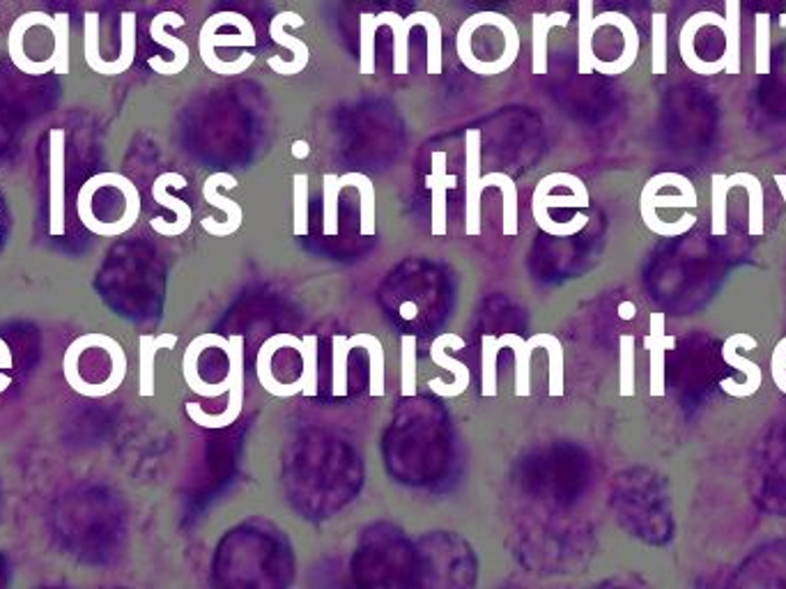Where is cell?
<instances>
[{
  "label": "cell",
  "instance_id": "cell-11",
  "mask_svg": "<svg viewBox=\"0 0 786 589\" xmlns=\"http://www.w3.org/2000/svg\"><path fill=\"white\" fill-rule=\"evenodd\" d=\"M184 24H186V22H184V18H182L178 12H162V14H157L155 18H152V24H150V35H152V40H155L157 44H162V47H166V49H170V51H172V61H170V63L162 61L159 55H152V59L147 61V65H150L152 69H155V74H162V76H176V74H182V72L186 69L189 59H191V51H189V47H186L182 40H178V37H170V35L166 33V26L182 28Z\"/></svg>",
  "mask_w": 786,
  "mask_h": 589
},
{
  "label": "cell",
  "instance_id": "cell-32",
  "mask_svg": "<svg viewBox=\"0 0 786 589\" xmlns=\"http://www.w3.org/2000/svg\"><path fill=\"white\" fill-rule=\"evenodd\" d=\"M481 346V394L492 398L497 396V357H500V350L506 348V344L504 336L486 334Z\"/></svg>",
  "mask_w": 786,
  "mask_h": 589
},
{
  "label": "cell",
  "instance_id": "cell-28",
  "mask_svg": "<svg viewBox=\"0 0 786 589\" xmlns=\"http://www.w3.org/2000/svg\"><path fill=\"white\" fill-rule=\"evenodd\" d=\"M726 74H740V0H724Z\"/></svg>",
  "mask_w": 786,
  "mask_h": 589
},
{
  "label": "cell",
  "instance_id": "cell-27",
  "mask_svg": "<svg viewBox=\"0 0 786 589\" xmlns=\"http://www.w3.org/2000/svg\"><path fill=\"white\" fill-rule=\"evenodd\" d=\"M730 182L734 187H743L747 192V201H750V217H747V233L761 238L763 235V184L755 174H734L730 176Z\"/></svg>",
  "mask_w": 786,
  "mask_h": 589
},
{
  "label": "cell",
  "instance_id": "cell-36",
  "mask_svg": "<svg viewBox=\"0 0 786 589\" xmlns=\"http://www.w3.org/2000/svg\"><path fill=\"white\" fill-rule=\"evenodd\" d=\"M53 61L55 74H67L69 72V14L67 12H57L53 16Z\"/></svg>",
  "mask_w": 786,
  "mask_h": 589
},
{
  "label": "cell",
  "instance_id": "cell-1",
  "mask_svg": "<svg viewBox=\"0 0 786 589\" xmlns=\"http://www.w3.org/2000/svg\"><path fill=\"white\" fill-rule=\"evenodd\" d=\"M141 207L139 187L113 170L92 176L76 196L79 221L100 238H120L131 231L141 217Z\"/></svg>",
  "mask_w": 786,
  "mask_h": 589
},
{
  "label": "cell",
  "instance_id": "cell-23",
  "mask_svg": "<svg viewBox=\"0 0 786 589\" xmlns=\"http://www.w3.org/2000/svg\"><path fill=\"white\" fill-rule=\"evenodd\" d=\"M377 26H389L394 30V74H408V37L416 26L414 14L400 16L396 12L375 14Z\"/></svg>",
  "mask_w": 786,
  "mask_h": 589
},
{
  "label": "cell",
  "instance_id": "cell-29",
  "mask_svg": "<svg viewBox=\"0 0 786 589\" xmlns=\"http://www.w3.org/2000/svg\"><path fill=\"white\" fill-rule=\"evenodd\" d=\"M318 344L320 338L318 334H306L301 336V346L297 348L299 357H301V375L299 383L304 387V396H318V387H320V377H318Z\"/></svg>",
  "mask_w": 786,
  "mask_h": 589
},
{
  "label": "cell",
  "instance_id": "cell-22",
  "mask_svg": "<svg viewBox=\"0 0 786 589\" xmlns=\"http://www.w3.org/2000/svg\"><path fill=\"white\" fill-rule=\"evenodd\" d=\"M350 344L355 348H363L369 353V367H371V396L375 398H382L385 396V364H387V357H385V346H382V341L371 334V332H357L355 336H350Z\"/></svg>",
  "mask_w": 786,
  "mask_h": 589
},
{
  "label": "cell",
  "instance_id": "cell-42",
  "mask_svg": "<svg viewBox=\"0 0 786 589\" xmlns=\"http://www.w3.org/2000/svg\"><path fill=\"white\" fill-rule=\"evenodd\" d=\"M543 348L547 350V359H550V396L557 398L564 396V346L562 341L545 332V341Z\"/></svg>",
  "mask_w": 786,
  "mask_h": 589
},
{
  "label": "cell",
  "instance_id": "cell-20",
  "mask_svg": "<svg viewBox=\"0 0 786 589\" xmlns=\"http://www.w3.org/2000/svg\"><path fill=\"white\" fill-rule=\"evenodd\" d=\"M545 332L533 334L531 338H523L515 332L504 334L506 348L515 355V396L527 398L531 394V353L533 348H543Z\"/></svg>",
  "mask_w": 786,
  "mask_h": 589
},
{
  "label": "cell",
  "instance_id": "cell-16",
  "mask_svg": "<svg viewBox=\"0 0 786 589\" xmlns=\"http://www.w3.org/2000/svg\"><path fill=\"white\" fill-rule=\"evenodd\" d=\"M430 176L426 178V187L430 192V231L435 238L447 235V221H449V210H447V194L449 189H453L458 184V178L447 174V152L437 150L430 155Z\"/></svg>",
  "mask_w": 786,
  "mask_h": 589
},
{
  "label": "cell",
  "instance_id": "cell-37",
  "mask_svg": "<svg viewBox=\"0 0 786 589\" xmlns=\"http://www.w3.org/2000/svg\"><path fill=\"white\" fill-rule=\"evenodd\" d=\"M650 72L667 74V14L656 12L650 18Z\"/></svg>",
  "mask_w": 786,
  "mask_h": 589
},
{
  "label": "cell",
  "instance_id": "cell-12",
  "mask_svg": "<svg viewBox=\"0 0 786 589\" xmlns=\"http://www.w3.org/2000/svg\"><path fill=\"white\" fill-rule=\"evenodd\" d=\"M603 26H617L621 30L623 49H621L619 59L611 61V63H605L601 59L593 61V72L605 74V76H619V74L628 72L632 65H635V61H637V53H640V33H637V26L632 24V18H628L621 12H603V14L593 16V30H598Z\"/></svg>",
  "mask_w": 786,
  "mask_h": 589
},
{
  "label": "cell",
  "instance_id": "cell-6",
  "mask_svg": "<svg viewBox=\"0 0 786 589\" xmlns=\"http://www.w3.org/2000/svg\"><path fill=\"white\" fill-rule=\"evenodd\" d=\"M65 129L49 131V233L65 235Z\"/></svg>",
  "mask_w": 786,
  "mask_h": 589
},
{
  "label": "cell",
  "instance_id": "cell-34",
  "mask_svg": "<svg viewBox=\"0 0 786 589\" xmlns=\"http://www.w3.org/2000/svg\"><path fill=\"white\" fill-rule=\"evenodd\" d=\"M635 344L632 334L619 338V394L623 398L635 396Z\"/></svg>",
  "mask_w": 786,
  "mask_h": 589
},
{
  "label": "cell",
  "instance_id": "cell-33",
  "mask_svg": "<svg viewBox=\"0 0 786 589\" xmlns=\"http://www.w3.org/2000/svg\"><path fill=\"white\" fill-rule=\"evenodd\" d=\"M343 187L338 184V176L327 174L322 178V231L324 235H338V199Z\"/></svg>",
  "mask_w": 786,
  "mask_h": 589
},
{
  "label": "cell",
  "instance_id": "cell-17",
  "mask_svg": "<svg viewBox=\"0 0 786 589\" xmlns=\"http://www.w3.org/2000/svg\"><path fill=\"white\" fill-rule=\"evenodd\" d=\"M299 346H301V338H297L295 334H287V332L270 336L260 346L258 359H256V373H258V383H260V387H265V392H270L272 396H279V398H291V396H297L304 392L299 380L293 385H285V383H279L272 373V359H274L276 350H281V348L297 350Z\"/></svg>",
  "mask_w": 786,
  "mask_h": 589
},
{
  "label": "cell",
  "instance_id": "cell-38",
  "mask_svg": "<svg viewBox=\"0 0 786 589\" xmlns=\"http://www.w3.org/2000/svg\"><path fill=\"white\" fill-rule=\"evenodd\" d=\"M293 221L295 235H309V176L297 174L293 178Z\"/></svg>",
  "mask_w": 786,
  "mask_h": 589
},
{
  "label": "cell",
  "instance_id": "cell-48",
  "mask_svg": "<svg viewBox=\"0 0 786 589\" xmlns=\"http://www.w3.org/2000/svg\"><path fill=\"white\" fill-rule=\"evenodd\" d=\"M784 3H786V0H784ZM779 26L784 28V33H786V14L779 18ZM784 42H786V37H784Z\"/></svg>",
  "mask_w": 786,
  "mask_h": 589
},
{
  "label": "cell",
  "instance_id": "cell-3",
  "mask_svg": "<svg viewBox=\"0 0 786 589\" xmlns=\"http://www.w3.org/2000/svg\"><path fill=\"white\" fill-rule=\"evenodd\" d=\"M256 28L252 18H246L240 12H219L207 18L198 35V51L205 67L212 74L221 76H237L254 65L256 55L244 51L240 59L223 63L217 49L219 47H256Z\"/></svg>",
  "mask_w": 786,
  "mask_h": 589
},
{
  "label": "cell",
  "instance_id": "cell-4",
  "mask_svg": "<svg viewBox=\"0 0 786 589\" xmlns=\"http://www.w3.org/2000/svg\"><path fill=\"white\" fill-rule=\"evenodd\" d=\"M697 205V189L685 176L658 174L642 189L640 215L648 226L662 210H693Z\"/></svg>",
  "mask_w": 786,
  "mask_h": 589
},
{
  "label": "cell",
  "instance_id": "cell-19",
  "mask_svg": "<svg viewBox=\"0 0 786 589\" xmlns=\"http://www.w3.org/2000/svg\"><path fill=\"white\" fill-rule=\"evenodd\" d=\"M178 346V334H141L139 336V394L143 398L155 396V357L159 350Z\"/></svg>",
  "mask_w": 786,
  "mask_h": 589
},
{
  "label": "cell",
  "instance_id": "cell-30",
  "mask_svg": "<svg viewBox=\"0 0 786 589\" xmlns=\"http://www.w3.org/2000/svg\"><path fill=\"white\" fill-rule=\"evenodd\" d=\"M732 189L734 184L730 182V176L716 174L711 178V233L716 238L730 233V228H726V201H730Z\"/></svg>",
  "mask_w": 786,
  "mask_h": 589
},
{
  "label": "cell",
  "instance_id": "cell-44",
  "mask_svg": "<svg viewBox=\"0 0 786 589\" xmlns=\"http://www.w3.org/2000/svg\"><path fill=\"white\" fill-rule=\"evenodd\" d=\"M771 375L775 387L786 396V336L779 341L771 355Z\"/></svg>",
  "mask_w": 786,
  "mask_h": 589
},
{
  "label": "cell",
  "instance_id": "cell-18",
  "mask_svg": "<svg viewBox=\"0 0 786 589\" xmlns=\"http://www.w3.org/2000/svg\"><path fill=\"white\" fill-rule=\"evenodd\" d=\"M458 338H460L458 334L447 332V334H439V336L433 341V346H430V359H433V364L442 367V369H449V371L453 373V377H455L451 385H449V383H444L442 377H430V380H428V387H430V392H435L437 396L455 398V396H460V394H465V392H467V387H469V380H472L469 369H467L463 362H458V359L449 357V353H447V348L453 344V341H458Z\"/></svg>",
  "mask_w": 786,
  "mask_h": 589
},
{
  "label": "cell",
  "instance_id": "cell-9",
  "mask_svg": "<svg viewBox=\"0 0 786 589\" xmlns=\"http://www.w3.org/2000/svg\"><path fill=\"white\" fill-rule=\"evenodd\" d=\"M237 184H240V182H237V178H235V176H230V174H215V176H209V178L203 182V199H205L209 205H215V207H219V210H223V213H226V221H217V219H212V217H205V219L201 221V226H203V231H205V233L215 235V238H226V235H233V233H237V231H240L242 219H244L242 205H240L237 201H233V199H226V196H221V194H219V189H221V187L235 189Z\"/></svg>",
  "mask_w": 786,
  "mask_h": 589
},
{
  "label": "cell",
  "instance_id": "cell-13",
  "mask_svg": "<svg viewBox=\"0 0 786 589\" xmlns=\"http://www.w3.org/2000/svg\"><path fill=\"white\" fill-rule=\"evenodd\" d=\"M665 313L656 311L648 316V334L644 336V348L648 350V394L654 398L665 396V355L677 348V336L665 332Z\"/></svg>",
  "mask_w": 786,
  "mask_h": 589
},
{
  "label": "cell",
  "instance_id": "cell-10",
  "mask_svg": "<svg viewBox=\"0 0 786 589\" xmlns=\"http://www.w3.org/2000/svg\"><path fill=\"white\" fill-rule=\"evenodd\" d=\"M552 187H554V174L545 176L539 184H536L533 196H531L533 221L547 235H550V226H552V219H550L552 207H562V210H568V207H589V189L580 178H575L570 182V187L566 189V194H562V196H554Z\"/></svg>",
  "mask_w": 786,
  "mask_h": 589
},
{
  "label": "cell",
  "instance_id": "cell-26",
  "mask_svg": "<svg viewBox=\"0 0 786 589\" xmlns=\"http://www.w3.org/2000/svg\"><path fill=\"white\" fill-rule=\"evenodd\" d=\"M137 59V14L123 12L120 16V55L102 67V76L125 74Z\"/></svg>",
  "mask_w": 786,
  "mask_h": 589
},
{
  "label": "cell",
  "instance_id": "cell-24",
  "mask_svg": "<svg viewBox=\"0 0 786 589\" xmlns=\"http://www.w3.org/2000/svg\"><path fill=\"white\" fill-rule=\"evenodd\" d=\"M593 0H578V69L580 74L593 72V61L598 59L593 51Z\"/></svg>",
  "mask_w": 786,
  "mask_h": 589
},
{
  "label": "cell",
  "instance_id": "cell-47",
  "mask_svg": "<svg viewBox=\"0 0 786 589\" xmlns=\"http://www.w3.org/2000/svg\"><path fill=\"white\" fill-rule=\"evenodd\" d=\"M775 184H777V189H779V194H782V199H784V203H786V176L777 174V176H775Z\"/></svg>",
  "mask_w": 786,
  "mask_h": 589
},
{
  "label": "cell",
  "instance_id": "cell-45",
  "mask_svg": "<svg viewBox=\"0 0 786 589\" xmlns=\"http://www.w3.org/2000/svg\"><path fill=\"white\" fill-rule=\"evenodd\" d=\"M309 152H311V148H309V143H306V141H297V143L293 145V157H295V159L309 157Z\"/></svg>",
  "mask_w": 786,
  "mask_h": 589
},
{
  "label": "cell",
  "instance_id": "cell-21",
  "mask_svg": "<svg viewBox=\"0 0 786 589\" xmlns=\"http://www.w3.org/2000/svg\"><path fill=\"white\" fill-rule=\"evenodd\" d=\"M570 14L568 12H554V14H541L536 12L531 16V69L533 74H547V35L552 28L568 26Z\"/></svg>",
  "mask_w": 786,
  "mask_h": 589
},
{
  "label": "cell",
  "instance_id": "cell-14",
  "mask_svg": "<svg viewBox=\"0 0 786 589\" xmlns=\"http://www.w3.org/2000/svg\"><path fill=\"white\" fill-rule=\"evenodd\" d=\"M33 26H47L51 30L53 26V16H49L47 12H28L24 16H18L16 22L10 28V37H8V49H10V59L16 65V69H22L24 74L30 76H44L49 72H53L55 61L53 55L47 61H30V55L24 49V35L33 28Z\"/></svg>",
  "mask_w": 786,
  "mask_h": 589
},
{
  "label": "cell",
  "instance_id": "cell-43",
  "mask_svg": "<svg viewBox=\"0 0 786 589\" xmlns=\"http://www.w3.org/2000/svg\"><path fill=\"white\" fill-rule=\"evenodd\" d=\"M377 24H375V14L363 12L361 22H359V35H361V59H359V69L361 74H373L375 72V33H377Z\"/></svg>",
  "mask_w": 786,
  "mask_h": 589
},
{
  "label": "cell",
  "instance_id": "cell-35",
  "mask_svg": "<svg viewBox=\"0 0 786 589\" xmlns=\"http://www.w3.org/2000/svg\"><path fill=\"white\" fill-rule=\"evenodd\" d=\"M416 26H424L428 33V74H442V26L430 12H414Z\"/></svg>",
  "mask_w": 786,
  "mask_h": 589
},
{
  "label": "cell",
  "instance_id": "cell-15",
  "mask_svg": "<svg viewBox=\"0 0 786 589\" xmlns=\"http://www.w3.org/2000/svg\"><path fill=\"white\" fill-rule=\"evenodd\" d=\"M285 26L291 28H301L304 26V18L297 14V12H283L279 16L272 18L270 24V35L272 40L285 49H291L295 59L291 63H283L281 59H270L267 61V65H270V69H274L276 74H283V76H293V74H301V69H306V65H309V59H311V49L306 42H301L299 37H293L285 33Z\"/></svg>",
  "mask_w": 786,
  "mask_h": 589
},
{
  "label": "cell",
  "instance_id": "cell-8",
  "mask_svg": "<svg viewBox=\"0 0 786 589\" xmlns=\"http://www.w3.org/2000/svg\"><path fill=\"white\" fill-rule=\"evenodd\" d=\"M170 187L184 189L186 178L180 176V174H162L155 180V184H152V199H155V203L168 207V210L176 215V219L168 221L164 217H155V219H150V226H152V231L164 235V238H178V235L189 231L191 219H194V210H191L189 203H184V201H180L176 196H170L168 194Z\"/></svg>",
  "mask_w": 786,
  "mask_h": 589
},
{
  "label": "cell",
  "instance_id": "cell-5",
  "mask_svg": "<svg viewBox=\"0 0 786 589\" xmlns=\"http://www.w3.org/2000/svg\"><path fill=\"white\" fill-rule=\"evenodd\" d=\"M740 348L757 350L759 341L752 334H747V332H736V334H732L730 338L724 341L722 359H724L726 367H732L736 371V375L734 377H724L720 383V389L726 396H734V398L755 396L761 389V383H763V373H761L759 364L752 362V359H745L738 353Z\"/></svg>",
  "mask_w": 786,
  "mask_h": 589
},
{
  "label": "cell",
  "instance_id": "cell-31",
  "mask_svg": "<svg viewBox=\"0 0 786 589\" xmlns=\"http://www.w3.org/2000/svg\"><path fill=\"white\" fill-rule=\"evenodd\" d=\"M484 189L500 187L504 194V235H517V187L506 174H488L481 176Z\"/></svg>",
  "mask_w": 786,
  "mask_h": 589
},
{
  "label": "cell",
  "instance_id": "cell-39",
  "mask_svg": "<svg viewBox=\"0 0 786 589\" xmlns=\"http://www.w3.org/2000/svg\"><path fill=\"white\" fill-rule=\"evenodd\" d=\"M334 346V377H332V394L334 396H345L348 394V357L355 350V346L350 344L348 336L336 334L332 338Z\"/></svg>",
  "mask_w": 786,
  "mask_h": 589
},
{
  "label": "cell",
  "instance_id": "cell-40",
  "mask_svg": "<svg viewBox=\"0 0 786 589\" xmlns=\"http://www.w3.org/2000/svg\"><path fill=\"white\" fill-rule=\"evenodd\" d=\"M755 72L771 74V16L765 12H759L755 22Z\"/></svg>",
  "mask_w": 786,
  "mask_h": 589
},
{
  "label": "cell",
  "instance_id": "cell-25",
  "mask_svg": "<svg viewBox=\"0 0 786 589\" xmlns=\"http://www.w3.org/2000/svg\"><path fill=\"white\" fill-rule=\"evenodd\" d=\"M338 184L355 187L359 192V213H361V235H375V184L363 174H345L338 178Z\"/></svg>",
  "mask_w": 786,
  "mask_h": 589
},
{
  "label": "cell",
  "instance_id": "cell-2",
  "mask_svg": "<svg viewBox=\"0 0 786 589\" xmlns=\"http://www.w3.org/2000/svg\"><path fill=\"white\" fill-rule=\"evenodd\" d=\"M63 373L72 392L86 398H104L123 387L127 353L113 336L90 332L72 341L65 350Z\"/></svg>",
  "mask_w": 786,
  "mask_h": 589
},
{
  "label": "cell",
  "instance_id": "cell-7",
  "mask_svg": "<svg viewBox=\"0 0 786 589\" xmlns=\"http://www.w3.org/2000/svg\"><path fill=\"white\" fill-rule=\"evenodd\" d=\"M481 131L465 135V233L481 235Z\"/></svg>",
  "mask_w": 786,
  "mask_h": 589
},
{
  "label": "cell",
  "instance_id": "cell-46",
  "mask_svg": "<svg viewBox=\"0 0 786 589\" xmlns=\"http://www.w3.org/2000/svg\"><path fill=\"white\" fill-rule=\"evenodd\" d=\"M12 364H14V359H12V350H10V346H8V348L0 350V371H8V369H12Z\"/></svg>",
  "mask_w": 786,
  "mask_h": 589
},
{
  "label": "cell",
  "instance_id": "cell-41",
  "mask_svg": "<svg viewBox=\"0 0 786 589\" xmlns=\"http://www.w3.org/2000/svg\"><path fill=\"white\" fill-rule=\"evenodd\" d=\"M400 394L410 398L416 396V338L412 334H405L400 338Z\"/></svg>",
  "mask_w": 786,
  "mask_h": 589
}]
</instances>
